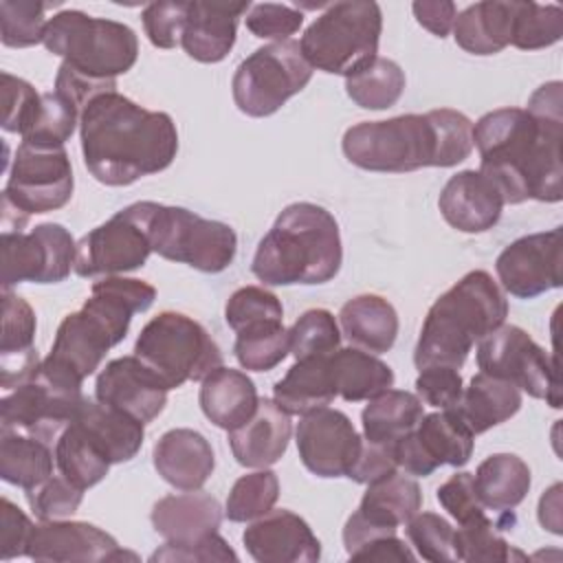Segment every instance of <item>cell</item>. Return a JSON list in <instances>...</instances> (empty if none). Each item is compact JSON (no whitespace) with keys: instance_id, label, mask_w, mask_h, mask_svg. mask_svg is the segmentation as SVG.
<instances>
[{"instance_id":"6da1fadb","label":"cell","mask_w":563,"mask_h":563,"mask_svg":"<svg viewBox=\"0 0 563 563\" xmlns=\"http://www.w3.org/2000/svg\"><path fill=\"white\" fill-rule=\"evenodd\" d=\"M563 84L539 86L528 108H497L473 125L479 172L499 189L504 205L563 198Z\"/></svg>"},{"instance_id":"7a4b0ae2","label":"cell","mask_w":563,"mask_h":563,"mask_svg":"<svg viewBox=\"0 0 563 563\" xmlns=\"http://www.w3.org/2000/svg\"><path fill=\"white\" fill-rule=\"evenodd\" d=\"M86 169L108 187H125L167 169L178 154V130L167 112L147 110L112 90L79 117Z\"/></svg>"},{"instance_id":"3957f363","label":"cell","mask_w":563,"mask_h":563,"mask_svg":"<svg viewBox=\"0 0 563 563\" xmlns=\"http://www.w3.org/2000/svg\"><path fill=\"white\" fill-rule=\"evenodd\" d=\"M154 299L156 288L136 277L110 275L95 282L84 306L62 319L37 374L53 385L81 389V383L99 369L106 354L125 339L132 317L145 312Z\"/></svg>"},{"instance_id":"277c9868","label":"cell","mask_w":563,"mask_h":563,"mask_svg":"<svg viewBox=\"0 0 563 563\" xmlns=\"http://www.w3.org/2000/svg\"><path fill=\"white\" fill-rule=\"evenodd\" d=\"M341 150L365 172L405 174L422 167H453L473 152V121L451 108L361 121L345 130Z\"/></svg>"},{"instance_id":"5b68a950","label":"cell","mask_w":563,"mask_h":563,"mask_svg":"<svg viewBox=\"0 0 563 563\" xmlns=\"http://www.w3.org/2000/svg\"><path fill=\"white\" fill-rule=\"evenodd\" d=\"M343 264V244L334 216L314 202L282 209L253 255V275L268 286L325 284Z\"/></svg>"},{"instance_id":"8992f818","label":"cell","mask_w":563,"mask_h":563,"mask_svg":"<svg viewBox=\"0 0 563 563\" xmlns=\"http://www.w3.org/2000/svg\"><path fill=\"white\" fill-rule=\"evenodd\" d=\"M508 301L488 271H471L429 308L413 350L418 369L446 365L460 369L486 334L504 325Z\"/></svg>"},{"instance_id":"52a82bcc","label":"cell","mask_w":563,"mask_h":563,"mask_svg":"<svg viewBox=\"0 0 563 563\" xmlns=\"http://www.w3.org/2000/svg\"><path fill=\"white\" fill-rule=\"evenodd\" d=\"M42 44L75 73L101 84H117V77L125 75L139 57V37L128 24L77 9L55 13Z\"/></svg>"},{"instance_id":"ba28073f","label":"cell","mask_w":563,"mask_h":563,"mask_svg":"<svg viewBox=\"0 0 563 563\" xmlns=\"http://www.w3.org/2000/svg\"><path fill=\"white\" fill-rule=\"evenodd\" d=\"M380 31L383 11L376 2H334L303 31L299 48L312 70L350 77L376 57Z\"/></svg>"},{"instance_id":"9c48e42d","label":"cell","mask_w":563,"mask_h":563,"mask_svg":"<svg viewBox=\"0 0 563 563\" xmlns=\"http://www.w3.org/2000/svg\"><path fill=\"white\" fill-rule=\"evenodd\" d=\"M139 356L165 385L176 389L202 380L222 365V352L200 321L176 310L152 317L134 343Z\"/></svg>"},{"instance_id":"30bf717a","label":"cell","mask_w":563,"mask_h":563,"mask_svg":"<svg viewBox=\"0 0 563 563\" xmlns=\"http://www.w3.org/2000/svg\"><path fill=\"white\" fill-rule=\"evenodd\" d=\"M73 167L64 147L20 143L2 191V231H22L33 213L62 209L73 198Z\"/></svg>"},{"instance_id":"8fae6325","label":"cell","mask_w":563,"mask_h":563,"mask_svg":"<svg viewBox=\"0 0 563 563\" xmlns=\"http://www.w3.org/2000/svg\"><path fill=\"white\" fill-rule=\"evenodd\" d=\"M150 240L163 260L200 273H222L238 253V235L227 222L202 218L185 207L152 202Z\"/></svg>"},{"instance_id":"7c38bea8","label":"cell","mask_w":563,"mask_h":563,"mask_svg":"<svg viewBox=\"0 0 563 563\" xmlns=\"http://www.w3.org/2000/svg\"><path fill=\"white\" fill-rule=\"evenodd\" d=\"M312 79L299 42H271L255 48L233 73V101L246 117H271Z\"/></svg>"},{"instance_id":"4fadbf2b","label":"cell","mask_w":563,"mask_h":563,"mask_svg":"<svg viewBox=\"0 0 563 563\" xmlns=\"http://www.w3.org/2000/svg\"><path fill=\"white\" fill-rule=\"evenodd\" d=\"M479 372L512 383L519 391L561 409L556 358L548 354L523 328L499 325L477 343Z\"/></svg>"},{"instance_id":"5bb4252c","label":"cell","mask_w":563,"mask_h":563,"mask_svg":"<svg viewBox=\"0 0 563 563\" xmlns=\"http://www.w3.org/2000/svg\"><path fill=\"white\" fill-rule=\"evenodd\" d=\"M152 200H141L117 211L77 242L75 273L79 277H110L141 268L152 249Z\"/></svg>"},{"instance_id":"9a60e30c","label":"cell","mask_w":563,"mask_h":563,"mask_svg":"<svg viewBox=\"0 0 563 563\" xmlns=\"http://www.w3.org/2000/svg\"><path fill=\"white\" fill-rule=\"evenodd\" d=\"M2 290L22 282L57 284L75 268L77 242L57 222H44L22 231H2Z\"/></svg>"},{"instance_id":"2e32d148","label":"cell","mask_w":563,"mask_h":563,"mask_svg":"<svg viewBox=\"0 0 563 563\" xmlns=\"http://www.w3.org/2000/svg\"><path fill=\"white\" fill-rule=\"evenodd\" d=\"M81 389L53 385L35 374L2 396L0 431H20L55 446L62 431L75 418L84 402Z\"/></svg>"},{"instance_id":"e0dca14e","label":"cell","mask_w":563,"mask_h":563,"mask_svg":"<svg viewBox=\"0 0 563 563\" xmlns=\"http://www.w3.org/2000/svg\"><path fill=\"white\" fill-rule=\"evenodd\" d=\"M475 446V435L453 409L422 416L418 427L394 444V457L402 473L429 477L435 468L464 466Z\"/></svg>"},{"instance_id":"ac0fdd59","label":"cell","mask_w":563,"mask_h":563,"mask_svg":"<svg viewBox=\"0 0 563 563\" xmlns=\"http://www.w3.org/2000/svg\"><path fill=\"white\" fill-rule=\"evenodd\" d=\"M422 508V490L416 479L405 473H389L367 484L358 508L347 517L343 528V545L347 556L363 543L396 534V528L407 523Z\"/></svg>"},{"instance_id":"d6986e66","label":"cell","mask_w":563,"mask_h":563,"mask_svg":"<svg viewBox=\"0 0 563 563\" xmlns=\"http://www.w3.org/2000/svg\"><path fill=\"white\" fill-rule=\"evenodd\" d=\"M561 227L510 242L495 260L499 288L517 299H534L548 290L561 288Z\"/></svg>"},{"instance_id":"ffe728a7","label":"cell","mask_w":563,"mask_h":563,"mask_svg":"<svg viewBox=\"0 0 563 563\" xmlns=\"http://www.w3.org/2000/svg\"><path fill=\"white\" fill-rule=\"evenodd\" d=\"M295 438L301 464L325 479L347 477L363 444L352 420L332 407L303 413Z\"/></svg>"},{"instance_id":"44dd1931","label":"cell","mask_w":563,"mask_h":563,"mask_svg":"<svg viewBox=\"0 0 563 563\" xmlns=\"http://www.w3.org/2000/svg\"><path fill=\"white\" fill-rule=\"evenodd\" d=\"M26 556L31 561L51 563H101L136 559L119 548L117 539L88 521L51 519L33 526Z\"/></svg>"},{"instance_id":"7402d4cb","label":"cell","mask_w":563,"mask_h":563,"mask_svg":"<svg viewBox=\"0 0 563 563\" xmlns=\"http://www.w3.org/2000/svg\"><path fill=\"white\" fill-rule=\"evenodd\" d=\"M167 391V385L134 354L106 363L95 383V398L99 402L114 407L143 424L163 413Z\"/></svg>"},{"instance_id":"603a6c76","label":"cell","mask_w":563,"mask_h":563,"mask_svg":"<svg viewBox=\"0 0 563 563\" xmlns=\"http://www.w3.org/2000/svg\"><path fill=\"white\" fill-rule=\"evenodd\" d=\"M242 543L257 563H317L321 541L292 510H268L244 532Z\"/></svg>"},{"instance_id":"cb8c5ba5","label":"cell","mask_w":563,"mask_h":563,"mask_svg":"<svg viewBox=\"0 0 563 563\" xmlns=\"http://www.w3.org/2000/svg\"><path fill=\"white\" fill-rule=\"evenodd\" d=\"M251 2L194 0L187 2V20L180 35L183 51L202 64L222 62L238 37V22L249 13Z\"/></svg>"},{"instance_id":"d4e9b609","label":"cell","mask_w":563,"mask_h":563,"mask_svg":"<svg viewBox=\"0 0 563 563\" xmlns=\"http://www.w3.org/2000/svg\"><path fill=\"white\" fill-rule=\"evenodd\" d=\"M438 207L453 229L462 233H484L499 222L504 198L495 183L479 169H464L444 183Z\"/></svg>"},{"instance_id":"484cf974","label":"cell","mask_w":563,"mask_h":563,"mask_svg":"<svg viewBox=\"0 0 563 563\" xmlns=\"http://www.w3.org/2000/svg\"><path fill=\"white\" fill-rule=\"evenodd\" d=\"M290 435V413L273 398H260L255 413L229 431V446L240 466L268 468L282 460Z\"/></svg>"},{"instance_id":"4316f807","label":"cell","mask_w":563,"mask_h":563,"mask_svg":"<svg viewBox=\"0 0 563 563\" xmlns=\"http://www.w3.org/2000/svg\"><path fill=\"white\" fill-rule=\"evenodd\" d=\"M156 473L178 490H198L216 468V455L209 440L194 429L165 431L152 451Z\"/></svg>"},{"instance_id":"83f0119b","label":"cell","mask_w":563,"mask_h":563,"mask_svg":"<svg viewBox=\"0 0 563 563\" xmlns=\"http://www.w3.org/2000/svg\"><path fill=\"white\" fill-rule=\"evenodd\" d=\"M37 319L26 299L11 290H2V336H0V385L4 391L26 383L40 356L33 347Z\"/></svg>"},{"instance_id":"f1b7e54d","label":"cell","mask_w":563,"mask_h":563,"mask_svg":"<svg viewBox=\"0 0 563 563\" xmlns=\"http://www.w3.org/2000/svg\"><path fill=\"white\" fill-rule=\"evenodd\" d=\"M154 530L165 541H194L216 532L222 523V508L209 493L185 490L161 497L150 512Z\"/></svg>"},{"instance_id":"f546056e","label":"cell","mask_w":563,"mask_h":563,"mask_svg":"<svg viewBox=\"0 0 563 563\" xmlns=\"http://www.w3.org/2000/svg\"><path fill=\"white\" fill-rule=\"evenodd\" d=\"M198 402L216 427L231 431L255 413L260 396L255 383L244 372L220 365L202 378Z\"/></svg>"},{"instance_id":"4dcf8cb0","label":"cell","mask_w":563,"mask_h":563,"mask_svg":"<svg viewBox=\"0 0 563 563\" xmlns=\"http://www.w3.org/2000/svg\"><path fill=\"white\" fill-rule=\"evenodd\" d=\"M73 420L99 446L110 464L130 462L143 446L145 424L99 400L84 398Z\"/></svg>"},{"instance_id":"1f68e13d","label":"cell","mask_w":563,"mask_h":563,"mask_svg":"<svg viewBox=\"0 0 563 563\" xmlns=\"http://www.w3.org/2000/svg\"><path fill=\"white\" fill-rule=\"evenodd\" d=\"M341 334L354 345L372 354L389 352L398 336L396 308L380 295H356L339 310Z\"/></svg>"},{"instance_id":"d6a6232c","label":"cell","mask_w":563,"mask_h":563,"mask_svg":"<svg viewBox=\"0 0 563 563\" xmlns=\"http://www.w3.org/2000/svg\"><path fill=\"white\" fill-rule=\"evenodd\" d=\"M330 354L295 361V365L275 383L273 400L295 416L328 407L336 398Z\"/></svg>"},{"instance_id":"836d02e7","label":"cell","mask_w":563,"mask_h":563,"mask_svg":"<svg viewBox=\"0 0 563 563\" xmlns=\"http://www.w3.org/2000/svg\"><path fill=\"white\" fill-rule=\"evenodd\" d=\"M521 391L512 383L479 372L451 409L464 420L473 435H479L510 420L521 409Z\"/></svg>"},{"instance_id":"e575fe53","label":"cell","mask_w":563,"mask_h":563,"mask_svg":"<svg viewBox=\"0 0 563 563\" xmlns=\"http://www.w3.org/2000/svg\"><path fill=\"white\" fill-rule=\"evenodd\" d=\"M515 2H475L455 15L453 37L473 55H495L510 44Z\"/></svg>"},{"instance_id":"d590c367","label":"cell","mask_w":563,"mask_h":563,"mask_svg":"<svg viewBox=\"0 0 563 563\" xmlns=\"http://www.w3.org/2000/svg\"><path fill=\"white\" fill-rule=\"evenodd\" d=\"M473 484L484 508L508 512L517 508L532 484L530 466L515 453H493L479 462Z\"/></svg>"},{"instance_id":"8d00e7d4","label":"cell","mask_w":563,"mask_h":563,"mask_svg":"<svg viewBox=\"0 0 563 563\" xmlns=\"http://www.w3.org/2000/svg\"><path fill=\"white\" fill-rule=\"evenodd\" d=\"M336 396L347 402L369 400L394 385L391 367L361 347H339L330 354Z\"/></svg>"},{"instance_id":"74e56055","label":"cell","mask_w":563,"mask_h":563,"mask_svg":"<svg viewBox=\"0 0 563 563\" xmlns=\"http://www.w3.org/2000/svg\"><path fill=\"white\" fill-rule=\"evenodd\" d=\"M424 416L422 400L402 389H387L367 400L361 411L365 440L378 444H396L411 433Z\"/></svg>"},{"instance_id":"f35d334b","label":"cell","mask_w":563,"mask_h":563,"mask_svg":"<svg viewBox=\"0 0 563 563\" xmlns=\"http://www.w3.org/2000/svg\"><path fill=\"white\" fill-rule=\"evenodd\" d=\"M55 451L51 444L20 431H0V477L31 490L53 475Z\"/></svg>"},{"instance_id":"ab89813d","label":"cell","mask_w":563,"mask_h":563,"mask_svg":"<svg viewBox=\"0 0 563 563\" xmlns=\"http://www.w3.org/2000/svg\"><path fill=\"white\" fill-rule=\"evenodd\" d=\"M53 451L59 473L81 490L99 484L112 466L75 420L62 431Z\"/></svg>"},{"instance_id":"60d3db41","label":"cell","mask_w":563,"mask_h":563,"mask_svg":"<svg viewBox=\"0 0 563 563\" xmlns=\"http://www.w3.org/2000/svg\"><path fill=\"white\" fill-rule=\"evenodd\" d=\"M405 84V70L394 59L376 55L361 70L345 77V92L365 110H387L398 103Z\"/></svg>"},{"instance_id":"b9f144b4","label":"cell","mask_w":563,"mask_h":563,"mask_svg":"<svg viewBox=\"0 0 563 563\" xmlns=\"http://www.w3.org/2000/svg\"><path fill=\"white\" fill-rule=\"evenodd\" d=\"M233 354L244 369L268 372L290 354V336L284 321H266L235 332Z\"/></svg>"},{"instance_id":"7bdbcfd3","label":"cell","mask_w":563,"mask_h":563,"mask_svg":"<svg viewBox=\"0 0 563 563\" xmlns=\"http://www.w3.org/2000/svg\"><path fill=\"white\" fill-rule=\"evenodd\" d=\"M79 108L57 90L42 92L35 114L22 132V143L42 147H64L79 123Z\"/></svg>"},{"instance_id":"ee69618b","label":"cell","mask_w":563,"mask_h":563,"mask_svg":"<svg viewBox=\"0 0 563 563\" xmlns=\"http://www.w3.org/2000/svg\"><path fill=\"white\" fill-rule=\"evenodd\" d=\"M563 35V9L559 4L515 2L510 44L521 51H539Z\"/></svg>"},{"instance_id":"f6af8a7d","label":"cell","mask_w":563,"mask_h":563,"mask_svg":"<svg viewBox=\"0 0 563 563\" xmlns=\"http://www.w3.org/2000/svg\"><path fill=\"white\" fill-rule=\"evenodd\" d=\"M279 497V479L268 468H257L235 479L229 490L224 515L229 521H255L273 510Z\"/></svg>"},{"instance_id":"bcb514c9","label":"cell","mask_w":563,"mask_h":563,"mask_svg":"<svg viewBox=\"0 0 563 563\" xmlns=\"http://www.w3.org/2000/svg\"><path fill=\"white\" fill-rule=\"evenodd\" d=\"M55 7L37 0H2L0 2V40L9 48H26L44 42L51 18L46 11Z\"/></svg>"},{"instance_id":"7dc6e473","label":"cell","mask_w":563,"mask_h":563,"mask_svg":"<svg viewBox=\"0 0 563 563\" xmlns=\"http://www.w3.org/2000/svg\"><path fill=\"white\" fill-rule=\"evenodd\" d=\"M290 354L295 361L323 356L341 345V328L336 317L325 308L306 310L288 330Z\"/></svg>"},{"instance_id":"c3c4849f","label":"cell","mask_w":563,"mask_h":563,"mask_svg":"<svg viewBox=\"0 0 563 563\" xmlns=\"http://www.w3.org/2000/svg\"><path fill=\"white\" fill-rule=\"evenodd\" d=\"M497 523H493L488 517L477 519L473 523L460 526L455 530V550H457V561H523L526 554L515 550L499 532Z\"/></svg>"},{"instance_id":"681fc988","label":"cell","mask_w":563,"mask_h":563,"mask_svg":"<svg viewBox=\"0 0 563 563\" xmlns=\"http://www.w3.org/2000/svg\"><path fill=\"white\" fill-rule=\"evenodd\" d=\"M405 534L416 550V556L440 563V561H457L455 550V528L435 512H416L405 523Z\"/></svg>"},{"instance_id":"f907efd6","label":"cell","mask_w":563,"mask_h":563,"mask_svg":"<svg viewBox=\"0 0 563 563\" xmlns=\"http://www.w3.org/2000/svg\"><path fill=\"white\" fill-rule=\"evenodd\" d=\"M224 321L235 332L255 323L284 321V306L279 297L264 286H242L229 297L224 306Z\"/></svg>"},{"instance_id":"816d5d0a","label":"cell","mask_w":563,"mask_h":563,"mask_svg":"<svg viewBox=\"0 0 563 563\" xmlns=\"http://www.w3.org/2000/svg\"><path fill=\"white\" fill-rule=\"evenodd\" d=\"M29 506L33 515L40 521H51V519H66L77 512L84 499V490L77 488L73 482H68L62 473L51 475L46 482L40 486L26 490Z\"/></svg>"},{"instance_id":"f5cc1de1","label":"cell","mask_w":563,"mask_h":563,"mask_svg":"<svg viewBox=\"0 0 563 563\" xmlns=\"http://www.w3.org/2000/svg\"><path fill=\"white\" fill-rule=\"evenodd\" d=\"M244 22L255 37L286 42L290 40V35H295L301 29L303 13L292 4L257 2V4H251Z\"/></svg>"},{"instance_id":"db71d44e","label":"cell","mask_w":563,"mask_h":563,"mask_svg":"<svg viewBox=\"0 0 563 563\" xmlns=\"http://www.w3.org/2000/svg\"><path fill=\"white\" fill-rule=\"evenodd\" d=\"M435 497L440 506L457 521V526H466L486 517V508L479 501L473 484V473H453L438 486Z\"/></svg>"},{"instance_id":"11a10c76","label":"cell","mask_w":563,"mask_h":563,"mask_svg":"<svg viewBox=\"0 0 563 563\" xmlns=\"http://www.w3.org/2000/svg\"><path fill=\"white\" fill-rule=\"evenodd\" d=\"M141 20L152 46L169 51L180 44L183 26L187 20V2H150L145 4Z\"/></svg>"},{"instance_id":"9f6ffc18","label":"cell","mask_w":563,"mask_h":563,"mask_svg":"<svg viewBox=\"0 0 563 563\" xmlns=\"http://www.w3.org/2000/svg\"><path fill=\"white\" fill-rule=\"evenodd\" d=\"M2 130L20 134L26 130L31 117L37 110L42 92H37L29 81L2 73Z\"/></svg>"},{"instance_id":"6f0895ef","label":"cell","mask_w":563,"mask_h":563,"mask_svg":"<svg viewBox=\"0 0 563 563\" xmlns=\"http://www.w3.org/2000/svg\"><path fill=\"white\" fill-rule=\"evenodd\" d=\"M150 561L165 563H211V561H238V554L229 548V543L216 532L198 537L194 541H167L158 548Z\"/></svg>"},{"instance_id":"680465c9","label":"cell","mask_w":563,"mask_h":563,"mask_svg":"<svg viewBox=\"0 0 563 563\" xmlns=\"http://www.w3.org/2000/svg\"><path fill=\"white\" fill-rule=\"evenodd\" d=\"M462 391H464L462 376L455 367L429 365V367H422L416 378V396L422 400V405H429L435 409L455 407Z\"/></svg>"},{"instance_id":"91938a15","label":"cell","mask_w":563,"mask_h":563,"mask_svg":"<svg viewBox=\"0 0 563 563\" xmlns=\"http://www.w3.org/2000/svg\"><path fill=\"white\" fill-rule=\"evenodd\" d=\"M31 519L9 499H0V561L26 556V543L31 537Z\"/></svg>"},{"instance_id":"94428289","label":"cell","mask_w":563,"mask_h":563,"mask_svg":"<svg viewBox=\"0 0 563 563\" xmlns=\"http://www.w3.org/2000/svg\"><path fill=\"white\" fill-rule=\"evenodd\" d=\"M394 471H398V464L394 457V444H378V442L365 440L361 444L358 457L350 468L347 477L356 484H369Z\"/></svg>"},{"instance_id":"6125c7cd","label":"cell","mask_w":563,"mask_h":563,"mask_svg":"<svg viewBox=\"0 0 563 563\" xmlns=\"http://www.w3.org/2000/svg\"><path fill=\"white\" fill-rule=\"evenodd\" d=\"M411 11L420 26H424L435 37H446L453 31L457 7L451 0H418Z\"/></svg>"},{"instance_id":"be15d7a7","label":"cell","mask_w":563,"mask_h":563,"mask_svg":"<svg viewBox=\"0 0 563 563\" xmlns=\"http://www.w3.org/2000/svg\"><path fill=\"white\" fill-rule=\"evenodd\" d=\"M347 559L350 561H378V563H385V561H413L416 554L396 534H383V537H376V539L363 543Z\"/></svg>"},{"instance_id":"e7e4bbea","label":"cell","mask_w":563,"mask_h":563,"mask_svg":"<svg viewBox=\"0 0 563 563\" xmlns=\"http://www.w3.org/2000/svg\"><path fill=\"white\" fill-rule=\"evenodd\" d=\"M539 523L552 534H561V484H552L539 499Z\"/></svg>"}]
</instances>
